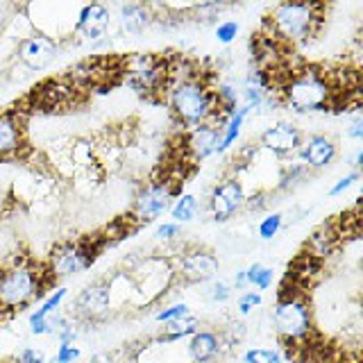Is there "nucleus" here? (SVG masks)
Wrapping results in <instances>:
<instances>
[{"label":"nucleus","mask_w":363,"mask_h":363,"mask_svg":"<svg viewBox=\"0 0 363 363\" xmlns=\"http://www.w3.org/2000/svg\"><path fill=\"white\" fill-rule=\"evenodd\" d=\"M109 30H111V11L107 5L91 3L77 9L73 34H79L89 43H96V41H105L109 37Z\"/></svg>","instance_id":"15"},{"label":"nucleus","mask_w":363,"mask_h":363,"mask_svg":"<svg viewBox=\"0 0 363 363\" xmlns=\"http://www.w3.org/2000/svg\"><path fill=\"white\" fill-rule=\"evenodd\" d=\"M223 354V340L220 334L211 329H198L189 338V357L193 363H213Z\"/></svg>","instance_id":"20"},{"label":"nucleus","mask_w":363,"mask_h":363,"mask_svg":"<svg viewBox=\"0 0 363 363\" xmlns=\"http://www.w3.org/2000/svg\"><path fill=\"white\" fill-rule=\"evenodd\" d=\"M359 170H352V173H347L345 177H340L336 184L329 189V198H338V196H343V193L347 191V189H352L359 182Z\"/></svg>","instance_id":"34"},{"label":"nucleus","mask_w":363,"mask_h":363,"mask_svg":"<svg viewBox=\"0 0 363 363\" xmlns=\"http://www.w3.org/2000/svg\"><path fill=\"white\" fill-rule=\"evenodd\" d=\"M306 177H309V168H306L304 164H300L298 159H295V162H291V164H284L277 189H279V191H289V189H293L295 184H300V182H304Z\"/></svg>","instance_id":"27"},{"label":"nucleus","mask_w":363,"mask_h":363,"mask_svg":"<svg viewBox=\"0 0 363 363\" xmlns=\"http://www.w3.org/2000/svg\"><path fill=\"white\" fill-rule=\"evenodd\" d=\"M198 209H200V202L198 198L193 196V193H179V196L173 200L170 204V218L177 225H184V223H191L193 218L198 216Z\"/></svg>","instance_id":"25"},{"label":"nucleus","mask_w":363,"mask_h":363,"mask_svg":"<svg viewBox=\"0 0 363 363\" xmlns=\"http://www.w3.org/2000/svg\"><path fill=\"white\" fill-rule=\"evenodd\" d=\"M130 281L134 295H139L141 302H152L159 295H164L170 281L175 277V268L170 259L164 257H145L136 264L130 272Z\"/></svg>","instance_id":"7"},{"label":"nucleus","mask_w":363,"mask_h":363,"mask_svg":"<svg viewBox=\"0 0 363 363\" xmlns=\"http://www.w3.org/2000/svg\"><path fill=\"white\" fill-rule=\"evenodd\" d=\"M218 141H220V130L211 123H204V125H198V128L184 132L182 145H184V152L193 159V162H204V159L216 155V150H218Z\"/></svg>","instance_id":"18"},{"label":"nucleus","mask_w":363,"mask_h":363,"mask_svg":"<svg viewBox=\"0 0 363 363\" xmlns=\"http://www.w3.org/2000/svg\"><path fill=\"white\" fill-rule=\"evenodd\" d=\"M325 23L323 3H279L266 16L268 37L281 48L309 43Z\"/></svg>","instance_id":"4"},{"label":"nucleus","mask_w":363,"mask_h":363,"mask_svg":"<svg viewBox=\"0 0 363 363\" xmlns=\"http://www.w3.org/2000/svg\"><path fill=\"white\" fill-rule=\"evenodd\" d=\"M100 250L94 243H86V241H68L57 245L48 261H45V270L52 281L57 279H66V277H73L79 275L82 270L91 268V264L96 261Z\"/></svg>","instance_id":"8"},{"label":"nucleus","mask_w":363,"mask_h":363,"mask_svg":"<svg viewBox=\"0 0 363 363\" xmlns=\"http://www.w3.org/2000/svg\"><path fill=\"white\" fill-rule=\"evenodd\" d=\"M241 363H284V357L270 347H250L243 352Z\"/></svg>","instance_id":"28"},{"label":"nucleus","mask_w":363,"mask_h":363,"mask_svg":"<svg viewBox=\"0 0 363 363\" xmlns=\"http://www.w3.org/2000/svg\"><path fill=\"white\" fill-rule=\"evenodd\" d=\"M238 30H241V26H238L236 21H223L216 26V41L223 45H230L238 37Z\"/></svg>","instance_id":"33"},{"label":"nucleus","mask_w":363,"mask_h":363,"mask_svg":"<svg viewBox=\"0 0 363 363\" xmlns=\"http://www.w3.org/2000/svg\"><path fill=\"white\" fill-rule=\"evenodd\" d=\"M336 155H338V147L332 136L311 134V136H306V139H302V145L295 157H298V162L304 164L311 173V170H323L327 166H332Z\"/></svg>","instance_id":"16"},{"label":"nucleus","mask_w":363,"mask_h":363,"mask_svg":"<svg viewBox=\"0 0 363 363\" xmlns=\"http://www.w3.org/2000/svg\"><path fill=\"white\" fill-rule=\"evenodd\" d=\"M264 304V298H261V293L257 291H247L243 293L241 298L236 300V309H238V315H250L257 306Z\"/></svg>","instance_id":"32"},{"label":"nucleus","mask_w":363,"mask_h":363,"mask_svg":"<svg viewBox=\"0 0 363 363\" xmlns=\"http://www.w3.org/2000/svg\"><path fill=\"white\" fill-rule=\"evenodd\" d=\"M245 200H247V193H245L241 177L227 175L209 193L207 209H209L211 220L227 223L234 213H238L245 207Z\"/></svg>","instance_id":"11"},{"label":"nucleus","mask_w":363,"mask_h":363,"mask_svg":"<svg viewBox=\"0 0 363 363\" xmlns=\"http://www.w3.org/2000/svg\"><path fill=\"white\" fill-rule=\"evenodd\" d=\"M50 281L43 264L26 255L9 257L0 266V313H18L34 302H41Z\"/></svg>","instance_id":"1"},{"label":"nucleus","mask_w":363,"mask_h":363,"mask_svg":"<svg viewBox=\"0 0 363 363\" xmlns=\"http://www.w3.org/2000/svg\"><path fill=\"white\" fill-rule=\"evenodd\" d=\"M345 136L350 141H363V116L361 113H354V118L350 121Z\"/></svg>","instance_id":"37"},{"label":"nucleus","mask_w":363,"mask_h":363,"mask_svg":"<svg viewBox=\"0 0 363 363\" xmlns=\"http://www.w3.org/2000/svg\"><path fill=\"white\" fill-rule=\"evenodd\" d=\"M113 291L109 279H96L75 295L71 304V318L75 323H100L111 311Z\"/></svg>","instance_id":"9"},{"label":"nucleus","mask_w":363,"mask_h":363,"mask_svg":"<svg viewBox=\"0 0 363 363\" xmlns=\"http://www.w3.org/2000/svg\"><path fill=\"white\" fill-rule=\"evenodd\" d=\"M118 28L123 34H143L150 26H155V11L145 3H123L118 5Z\"/></svg>","instance_id":"19"},{"label":"nucleus","mask_w":363,"mask_h":363,"mask_svg":"<svg viewBox=\"0 0 363 363\" xmlns=\"http://www.w3.org/2000/svg\"><path fill=\"white\" fill-rule=\"evenodd\" d=\"M281 225H284V216L279 211L268 213L266 218H261V223L257 227V234H259L261 241H272V238L279 234Z\"/></svg>","instance_id":"29"},{"label":"nucleus","mask_w":363,"mask_h":363,"mask_svg":"<svg viewBox=\"0 0 363 363\" xmlns=\"http://www.w3.org/2000/svg\"><path fill=\"white\" fill-rule=\"evenodd\" d=\"M302 132L291 121H277L259 134V150H266L279 159L298 155L302 145Z\"/></svg>","instance_id":"13"},{"label":"nucleus","mask_w":363,"mask_h":363,"mask_svg":"<svg viewBox=\"0 0 363 363\" xmlns=\"http://www.w3.org/2000/svg\"><path fill=\"white\" fill-rule=\"evenodd\" d=\"M5 21H7V18H3V16H0V32H3V26H5Z\"/></svg>","instance_id":"42"},{"label":"nucleus","mask_w":363,"mask_h":363,"mask_svg":"<svg viewBox=\"0 0 363 363\" xmlns=\"http://www.w3.org/2000/svg\"><path fill=\"white\" fill-rule=\"evenodd\" d=\"M213 98H216V107L223 118H230L232 113L241 107V89L234 82H218L213 84Z\"/></svg>","instance_id":"21"},{"label":"nucleus","mask_w":363,"mask_h":363,"mask_svg":"<svg viewBox=\"0 0 363 363\" xmlns=\"http://www.w3.org/2000/svg\"><path fill=\"white\" fill-rule=\"evenodd\" d=\"M361 162H363V150H361V147H359V150L354 152V157H352V166H354V170L361 166Z\"/></svg>","instance_id":"41"},{"label":"nucleus","mask_w":363,"mask_h":363,"mask_svg":"<svg viewBox=\"0 0 363 363\" xmlns=\"http://www.w3.org/2000/svg\"><path fill=\"white\" fill-rule=\"evenodd\" d=\"M57 55H60V41L52 39L50 34H43L37 30L21 37L16 45V60L26 68H30V71L48 68L57 60Z\"/></svg>","instance_id":"12"},{"label":"nucleus","mask_w":363,"mask_h":363,"mask_svg":"<svg viewBox=\"0 0 363 363\" xmlns=\"http://www.w3.org/2000/svg\"><path fill=\"white\" fill-rule=\"evenodd\" d=\"M14 363H48V359H45V354L37 347H23L16 354Z\"/></svg>","instance_id":"36"},{"label":"nucleus","mask_w":363,"mask_h":363,"mask_svg":"<svg viewBox=\"0 0 363 363\" xmlns=\"http://www.w3.org/2000/svg\"><path fill=\"white\" fill-rule=\"evenodd\" d=\"M272 327L286 347H304L313 336V313L304 295L281 289L272 306Z\"/></svg>","instance_id":"5"},{"label":"nucleus","mask_w":363,"mask_h":363,"mask_svg":"<svg viewBox=\"0 0 363 363\" xmlns=\"http://www.w3.org/2000/svg\"><path fill=\"white\" fill-rule=\"evenodd\" d=\"M26 147V123L18 109L0 111V159L18 157Z\"/></svg>","instance_id":"17"},{"label":"nucleus","mask_w":363,"mask_h":363,"mask_svg":"<svg viewBox=\"0 0 363 363\" xmlns=\"http://www.w3.org/2000/svg\"><path fill=\"white\" fill-rule=\"evenodd\" d=\"M186 315H191V306H189L186 302H175V304L164 306V309H159V311L155 313V320L168 325V323L182 320V318H186Z\"/></svg>","instance_id":"30"},{"label":"nucleus","mask_w":363,"mask_h":363,"mask_svg":"<svg viewBox=\"0 0 363 363\" xmlns=\"http://www.w3.org/2000/svg\"><path fill=\"white\" fill-rule=\"evenodd\" d=\"M247 116H250L247 109L245 107H238L232 113V116L223 123V128H220V141H218V150H216V155L227 152L238 141V136H241V130H243V123H245Z\"/></svg>","instance_id":"22"},{"label":"nucleus","mask_w":363,"mask_h":363,"mask_svg":"<svg viewBox=\"0 0 363 363\" xmlns=\"http://www.w3.org/2000/svg\"><path fill=\"white\" fill-rule=\"evenodd\" d=\"M166 102L170 116L177 123V128H182V132H189L204 123H211L220 130L223 123L227 121L218 113L213 98V84L204 73L170 84L166 91Z\"/></svg>","instance_id":"2"},{"label":"nucleus","mask_w":363,"mask_h":363,"mask_svg":"<svg viewBox=\"0 0 363 363\" xmlns=\"http://www.w3.org/2000/svg\"><path fill=\"white\" fill-rule=\"evenodd\" d=\"M175 200V189L166 179H155L147 182L141 186V191L136 193L134 207H132V220L136 225H147L155 223L157 218L170 209V204Z\"/></svg>","instance_id":"10"},{"label":"nucleus","mask_w":363,"mask_h":363,"mask_svg":"<svg viewBox=\"0 0 363 363\" xmlns=\"http://www.w3.org/2000/svg\"><path fill=\"white\" fill-rule=\"evenodd\" d=\"M218 268H220L218 257H216L211 250L193 247V250H186V252H182V257L177 259L175 275H182V279L189 284H204L218 275Z\"/></svg>","instance_id":"14"},{"label":"nucleus","mask_w":363,"mask_h":363,"mask_svg":"<svg viewBox=\"0 0 363 363\" xmlns=\"http://www.w3.org/2000/svg\"><path fill=\"white\" fill-rule=\"evenodd\" d=\"M245 279H247V286L257 289V293L268 291L272 286V281H275V270L264 264H252L245 268Z\"/></svg>","instance_id":"26"},{"label":"nucleus","mask_w":363,"mask_h":363,"mask_svg":"<svg viewBox=\"0 0 363 363\" xmlns=\"http://www.w3.org/2000/svg\"><path fill=\"white\" fill-rule=\"evenodd\" d=\"M230 298H232V286H230V284H227V281H213L211 284V289H209V300L211 302L223 304Z\"/></svg>","instance_id":"35"},{"label":"nucleus","mask_w":363,"mask_h":363,"mask_svg":"<svg viewBox=\"0 0 363 363\" xmlns=\"http://www.w3.org/2000/svg\"><path fill=\"white\" fill-rule=\"evenodd\" d=\"M234 289H236V291H243V289H247V279H245V268L236 270V275H234Z\"/></svg>","instance_id":"40"},{"label":"nucleus","mask_w":363,"mask_h":363,"mask_svg":"<svg viewBox=\"0 0 363 363\" xmlns=\"http://www.w3.org/2000/svg\"><path fill=\"white\" fill-rule=\"evenodd\" d=\"M86 363H116V354L113 352H96Z\"/></svg>","instance_id":"39"},{"label":"nucleus","mask_w":363,"mask_h":363,"mask_svg":"<svg viewBox=\"0 0 363 363\" xmlns=\"http://www.w3.org/2000/svg\"><path fill=\"white\" fill-rule=\"evenodd\" d=\"M121 77L136 96H166L168 60L155 52H134L121 62Z\"/></svg>","instance_id":"6"},{"label":"nucleus","mask_w":363,"mask_h":363,"mask_svg":"<svg viewBox=\"0 0 363 363\" xmlns=\"http://www.w3.org/2000/svg\"><path fill=\"white\" fill-rule=\"evenodd\" d=\"M68 298V289L66 286H55L50 291L48 298H43L39 302V306L30 313L28 323H34V320H48L50 315H55L57 311H62V304L66 302Z\"/></svg>","instance_id":"24"},{"label":"nucleus","mask_w":363,"mask_h":363,"mask_svg":"<svg viewBox=\"0 0 363 363\" xmlns=\"http://www.w3.org/2000/svg\"><path fill=\"white\" fill-rule=\"evenodd\" d=\"M79 357H82V350L75 343H60L55 350L52 363H77Z\"/></svg>","instance_id":"31"},{"label":"nucleus","mask_w":363,"mask_h":363,"mask_svg":"<svg viewBox=\"0 0 363 363\" xmlns=\"http://www.w3.org/2000/svg\"><path fill=\"white\" fill-rule=\"evenodd\" d=\"M155 236L159 238V241H173L175 236H179V225L177 223H162L157 227V232H155Z\"/></svg>","instance_id":"38"},{"label":"nucleus","mask_w":363,"mask_h":363,"mask_svg":"<svg viewBox=\"0 0 363 363\" xmlns=\"http://www.w3.org/2000/svg\"><path fill=\"white\" fill-rule=\"evenodd\" d=\"M200 329V323L193 315L182 318V320L168 323L164 327V332L157 336V343H177L182 338H191Z\"/></svg>","instance_id":"23"},{"label":"nucleus","mask_w":363,"mask_h":363,"mask_svg":"<svg viewBox=\"0 0 363 363\" xmlns=\"http://www.w3.org/2000/svg\"><path fill=\"white\" fill-rule=\"evenodd\" d=\"M279 105L295 113L332 111L336 89L329 73L320 66L291 68L289 75L277 82Z\"/></svg>","instance_id":"3"}]
</instances>
